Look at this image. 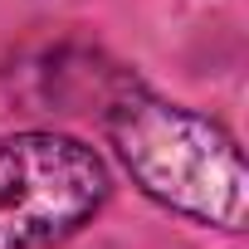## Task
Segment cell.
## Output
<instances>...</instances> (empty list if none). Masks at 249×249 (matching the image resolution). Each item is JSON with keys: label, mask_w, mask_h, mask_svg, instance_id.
<instances>
[{"label": "cell", "mask_w": 249, "mask_h": 249, "mask_svg": "<svg viewBox=\"0 0 249 249\" xmlns=\"http://www.w3.org/2000/svg\"><path fill=\"white\" fill-rule=\"evenodd\" d=\"M107 171L93 147L59 132L0 137V249H54L93 220Z\"/></svg>", "instance_id": "cell-2"}, {"label": "cell", "mask_w": 249, "mask_h": 249, "mask_svg": "<svg viewBox=\"0 0 249 249\" xmlns=\"http://www.w3.org/2000/svg\"><path fill=\"white\" fill-rule=\"evenodd\" d=\"M107 132H112L122 161H127L132 181L152 200H161L191 220L220 225V230L244 225L249 176H244L239 147L210 117L132 88L112 103Z\"/></svg>", "instance_id": "cell-1"}]
</instances>
